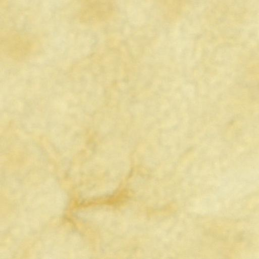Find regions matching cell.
<instances>
[{
    "instance_id": "6da1fadb",
    "label": "cell",
    "mask_w": 259,
    "mask_h": 259,
    "mask_svg": "<svg viewBox=\"0 0 259 259\" xmlns=\"http://www.w3.org/2000/svg\"><path fill=\"white\" fill-rule=\"evenodd\" d=\"M108 0H81L79 17L81 20L95 23L102 19L108 8Z\"/></svg>"
}]
</instances>
